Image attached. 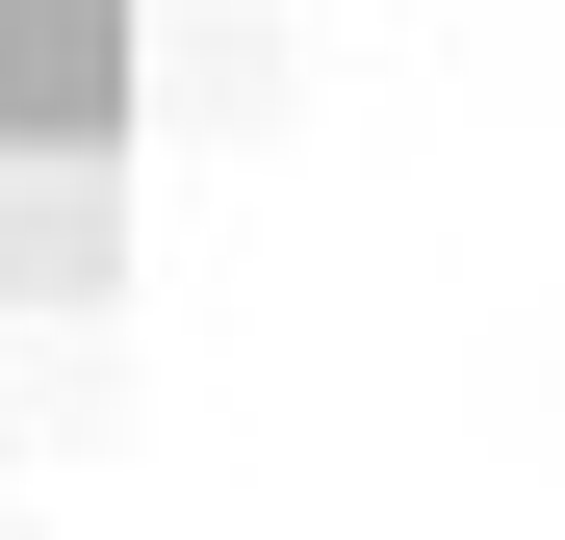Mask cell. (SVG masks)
Returning a JSON list of instances; mask_svg holds the SVG:
<instances>
[{
  "label": "cell",
  "instance_id": "7a4b0ae2",
  "mask_svg": "<svg viewBox=\"0 0 565 540\" xmlns=\"http://www.w3.org/2000/svg\"><path fill=\"white\" fill-rule=\"evenodd\" d=\"M104 257H129V155H0V284L104 309Z\"/></svg>",
  "mask_w": 565,
  "mask_h": 540
},
{
  "label": "cell",
  "instance_id": "6da1fadb",
  "mask_svg": "<svg viewBox=\"0 0 565 540\" xmlns=\"http://www.w3.org/2000/svg\"><path fill=\"white\" fill-rule=\"evenodd\" d=\"M0 155H129V0H0Z\"/></svg>",
  "mask_w": 565,
  "mask_h": 540
}]
</instances>
